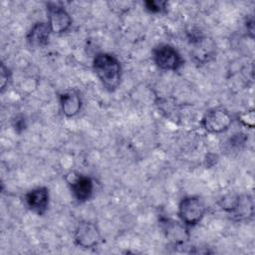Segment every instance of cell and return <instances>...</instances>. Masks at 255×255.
<instances>
[{"instance_id":"cell-1","label":"cell","mask_w":255,"mask_h":255,"mask_svg":"<svg viewBox=\"0 0 255 255\" xmlns=\"http://www.w3.org/2000/svg\"><path fill=\"white\" fill-rule=\"evenodd\" d=\"M93 69L106 90L114 92L118 89L122 80V66L116 56L98 53L93 60Z\"/></svg>"},{"instance_id":"cell-2","label":"cell","mask_w":255,"mask_h":255,"mask_svg":"<svg viewBox=\"0 0 255 255\" xmlns=\"http://www.w3.org/2000/svg\"><path fill=\"white\" fill-rule=\"evenodd\" d=\"M206 211L204 201L197 195L183 197L178 205V216L186 226H194L201 221Z\"/></svg>"},{"instance_id":"cell-3","label":"cell","mask_w":255,"mask_h":255,"mask_svg":"<svg viewBox=\"0 0 255 255\" xmlns=\"http://www.w3.org/2000/svg\"><path fill=\"white\" fill-rule=\"evenodd\" d=\"M155 65L162 71H178L183 65V59L179 52L171 45L161 44L152 53Z\"/></svg>"},{"instance_id":"cell-4","label":"cell","mask_w":255,"mask_h":255,"mask_svg":"<svg viewBox=\"0 0 255 255\" xmlns=\"http://www.w3.org/2000/svg\"><path fill=\"white\" fill-rule=\"evenodd\" d=\"M232 121V117L227 110L222 107H216L204 114L201 125L208 132L220 133L229 128Z\"/></svg>"},{"instance_id":"cell-5","label":"cell","mask_w":255,"mask_h":255,"mask_svg":"<svg viewBox=\"0 0 255 255\" xmlns=\"http://www.w3.org/2000/svg\"><path fill=\"white\" fill-rule=\"evenodd\" d=\"M75 243L86 249L98 246L102 241V235L98 225L90 220H82L78 223L74 233Z\"/></svg>"},{"instance_id":"cell-6","label":"cell","mask_w":255,"mask_h":255,"mask_svg":"<svg viewBox=\"0 0 255 255\" xmlns=\"http://www.w3.org/2000/svg\"><path fill=\"white\" fill-rule=\"evenodd\" d=\"M48 25L52 33L62 34L72 26V18L68 11L63 7L55 3H50L47 6Z\"/></svg>"},{"instance_id":"cell-7","label":"cell","mask_w":255,"mask_h":255,"mask_svg":"<svg viewBox=\"0 0 255 255\" xmlns=\"http://www.w3.org/2000/svg\"><path fill=\"white\" fill-rule=\"evenodd\" d=\"M25 202L31 211L37 213L38 215L44 214L49 205L48 188L44 186L33 188L25 195Z\"/></svg>"},{"instance_id":"cell-8","label":"cell","mask_w":255,"mask_h":255,"mask_svg":"<svg viewBox=\"0 0 255 255\" xmlns=\"http://www.w3.org/2000/svg\"><path fill=\"white\" fill-rule=\"evenodd\" d=\"M71 190L74 197L79 202L88 201L94 193V181L91 177L86 175H77L70 182Z\"/></svg>"},{"instance_id":"cell-9","label":"cell","mask_w":255,"mask_h":255,"mask_svg":"<svg viewBox=\"0 0 255 255\" xmlns=\"http://www.w3.org/2000/svg\"><path fill=\"white\" fill-rule=\"evenodd\" d=\"M60 106L63 114L72 118L77 116L82 109V98L78 91L69 90L60 96Z\"/></svg>"},{"instance_id":"cell-10","label":"cell","mask_w":255,"mask_h":255,"mask_svg":"<svg viewBox=\"0 0 255 255\" xmlns=\"http://www.w3.org/2000/svg\"><path fill=\"white\" fill-rule=\"evenodd\" d=\"M161 224L166 237L172 242L179 244L187 240L188 233L186 230V226L181 221L178 222L172 219L164 218L161 220Z\"/></svg>"},{"instance_id":"cell-11","label":"cell","mask_w":255,"mask_h":255,"mask_svg":"<svg viewBox=\"0 0 255 255\" xmlns=\"http://www.w3.org/2000/svg\"><path fill=\"white\" fill-rule=\"evenodd\" d=\"M51 30L48 23L36 22L27 33V42L31 47H42L48 43Z\"/></svg>"},{"instance_id":"cell-12","label":"cell","mask_w":255,"mask_h":255,"mask_svg":"<svg viewBox=\"0 0 255 255\" xmlns=\"http://www.w3.org/2000/svg\"><path fill=\"white\" fill-rule=\"evenodd\" d=\"M254 211V204L253 199L249 195H240L239 202L232 213L234 216H236L238 219H244L249 218L253 215Z\"/></svg>"},{"instance_id":"cell-13","label":"cell","mask_w":255,"mask_h":255,"mask_svg":"<svg viewBox=\"0 0 255 255\" xmlns=\"http://www.w3.org/2000/svg\"><path fill=\"white\" fill-rule=\"evenodd\" d=\"M239 199H240L239 194H237V193H227L219 199L218 203H219L220 207L223 210L232 214L234 212L238 202H239Z\"/></svg>"},{"instance_id":"cell-14","label":"cell","mask_w":255,"mask_h":255,"mask_svg":"<svg viewBox=\"0 0 255 255\" xmlns=\"http://www.w3.org/2000/svg\"><path fill=\"white\" fill-rule=\"evenodd\" d=\"M145 9L150 13H160L166 7V2L164 1H155V0H148L144 2Z\"/></svg>"},{"instance_id":"cell-15","label":"cell","mask_w":255,"mask_h":255,"mask_svg":"<svg viewBox=\"0 0 255 255\" xmlns=\"http://www.w3.org/2000/svg\"><path fill=\"white\" fill-rule=\"evenodd\" d=\"M10 79H11V72L9 71L8 67H6L4 65V63H2V65H1V75H0L1 90L2 91L6 88V86H8Z\"/></svg>"},{"instance_id":"cell-16","label":"cell","mask_w":255,"mask_h":255,"mask_svg":"<svg viewBox=\"0 0 255 255\" xmlns=\"http://www.w3.org/2000/svg\"><path fill=\"white\" fill-rule=\"evenodd\" d=\"M240 121L248 128H253L254 127V121H255V115L253 111H248L247 113L243 114L240 117Z\"/></svg>"},{"instance_id":"cell-17","label":"cell","mask_w":255,"mask_h":255,"mask_svg":"<svg viewBox=\"0 0 255 255\" xmlns=\"http://www.w3.org/2000/svg\"><path fill=\"white\" fill-rule=\"evenodd\" d=\"M19 128H21L22 129L25 128V121L24 119H20V120H16V124H15V128L18 129Z\"/></svg>"}]
</instances>
